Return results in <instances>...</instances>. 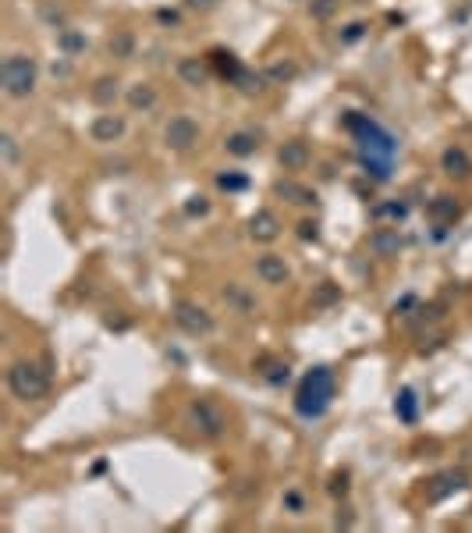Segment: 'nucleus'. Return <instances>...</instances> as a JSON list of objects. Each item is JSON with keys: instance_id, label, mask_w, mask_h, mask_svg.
<instances>
[{"instance_id": "1", "label": "nucleus", "mask_w": 472, "mask_h": 533, "mask_svg": "<svg viewBox=\"0 0 472 533\" xmlns=\"http://www.w3.org/2000/svg\"><path fill=\"white\" fill-rule=\"evenodd\" d=\"M334 392H338L334 374L327 370V366H316V370H309V374L302 377V384H298V392H295V413L305 416V420H320L327 409H331Z\"/></svg>"}, {"instance_id": "2", "label": "nucleus", "mask_w": 472, "mask_h": 533, "mask_svg": "<svg viewBox=\"0 0 472 533\" xmlns=\"http://www.w3.org/2000/svg\"><path fill=\"white\" fill-rule=\"evenodd\" d=\"M8 392L18 402H39V398H47V392H50V374L39 363H32V359H18V363H11V370H8Z\"/></svg>"}, {"instance_id": "3", "label": "nucleus", "mask_w": 472, "mask_h": 533, "mask_svg": "<svg viewBox=\"0 0 472 533\" xmlns=\"http://www.w3.org/2000/svg\"><path fill=\"white\" fill-rule=\"evenodd\" d=\"M36 78H39V68L29 54H11L4 57V65H0V86L11 100H25L36 93Z\"/></svg>"}, {"instance_id": "4", "label": "nucleus", "mask_w": 472, "mask_h": 533, "mask_svg": "<svg viewBox=\"0 0 472 533\" xmlns=\"http://www.w3.org/2000/svg\"><path fill=\"white\" fill-rule=\"evenodd\" d=\"M174 324L181 327L185 334H192V338H206V334H213V317L202 310L199 302H189V299H181V302H174Z\"/></svg>"}, {"instance_id": "5", "label": "nucleus", "mask_w": 472, "mask_h": 533, "mask_svg": "<svg viewBox=\"0 0 472 533\" xmlns=\"http://www.w3.org/2000/svg\"><path fill=\"white\" fill-rule=\"evenodd\" d=\"M189 416H192V423H196L199 434H202V438H210V441H217L224 430H228V416H224V413H220V405L210 402V398H196L192 409H189Z\"/></svg>"}, {"instance_id": "6", "label": "nucleus", "mask_w": 472, "mask_h": 533, "mask_svg": "<svg viewBox=\"0 0 472 533\" xmlns=\"http://www.w3.org/2000/svg\"><path fill=\"white\" fill-rule=\"evenodd\" d=\"M163 142H167V150H174V153H189L199 142V125L189 114H178L167 121V128H163Z\"/></svg>"}, {"instance_id": "7", "label": "nucleus", "mask_w": 472, "mask_h": 533, "mask_svg": "<svg viewBox=\"0 0 472 533\" xmlns=\"http://www.w3.org/2000/svg\"><path fill=\"white\" fill-rule=\"evenodd\" d=\"M465 484H469V480H465L462 469H444V473H437L434 480H426V501L437 505V501H444V498H451V495H458Z\"/></svg>"}, {"instance_id": "8", "label": "nucleus", "mask_w": 472, "mask_h": 533, "mask_svg": "<svg viewBox=\"0 0 472 533\" xmlns=\"http://www.w3.org/2000/svg\"><path fill=\"white\" fill-rule=\"evenodd\" d=\"M256 274H259L263 284H284L292 277V266L284 263V256H277V253H263L256 260Z\"/></svg>"}, {"instance_id": "9", "label": "nucleus", "mask_w": 472, "mask_h": 533, "mask_svg": "<svg viewBox=\"0 0 472 533\" xmlns=\"http://www.w3.org/2000/svg\"><path fill=\"white\" fill-rule=\"evenodd\" d=\"M281 235V220H277V214L274 210H256L252 217H249V238L252 242H274Z\"/></svg>"}, {"instance_id": "10", "label": "nucleus", "mask_w": 472, "mask_h": 533, "mask_svg": "<svg viewBox=\"0 0 472 533\" xmlns=\"http://www.w3.org/2000/svg\"><path fill=\"white\" fill-rule=\"evenodd\" d=\"M125 117L121 114H99V117H93V125H89V135H93V142H117L121 135H125Z\"/></svg>"}, {"instance_id": "11", "label": "nucleus", "mask_w": 472, "mask_h": 533, "mask_svg": "<svg viewBox=\"0 0 472 533\" xmlns=\"http://www.w3.org/2000/svg\"><path fill=\"white\" fill-rule=\"evenodd\" d=\"M440 171L447 174V178H469L472 174V157L462 150V146H447L444 153H440Z\"/></svg>"}, {"instance_id": "12", "label": "nucleus", "mask_w": 472, "mask_h": 533, "mask_svg": "<svg viewBox=\"0 0 472 533\" xmlns=\"http://www.w3.org/2000/svg\"><path fill=\"white\" fill-rule=\"evenodd\" d=\"M426 217L437 220V224H455L462 217V203L455 196H437L426 203Z\"/></svg>"}, {"instance_id": "13", "label": "nucleus", "mask_w": 472, "mask_h": 533, "mask_svg": "<svg viewBox=\"0 0 472 533\" xmlns=\"http://www.w3.org/2000/svg\"><path fill=\"white\" fill-rule=\"evenodd\" d=\"M277 160H281L284 171H302L305 163H309V146H305L302 139H288V142L277 150Z\"/></svg>"}, {"instance_id": "14", "label": "nucleus", "mask_w": 472, "mask_h": 533, "mask_svg": "<svg viewBox=\"0 0 472 533\" xmlns=\"http://www.w3.org/2000/svg\"><path fill=\"white\" fill-rule=\"evenodd\" d=\"M274 192L281 196V199H288V203H295V207H316V192L313 189H305V185H298V181H292V178H281L277 185H274Z\"/></svg>"}, {"instance_id": "15", "label": "nucleus", "mask_w": 472, "mask_h": 533, "mask_svg": "<svg viewBox=\"0 0 472 533\" xmlns=\"http://www.w3.org/2000/svg\"><path fill=\"white\" fill-rule=\"evenodd\" d=\"M224 150H228L231 157H238V160H245V157H252L256 150H259V135L256 132H231L228 139H224Z\"/></svg>"}, {"instance_id": "16", "label": "nucleus", "mask_w": 472, "mask_h": 533, "mask_svg": "<svg viewBox=\"0 0 472 533\" xmlns=\"http://www.w3.org/2000/svg\"><path fill=\"white\" fill-rule=\"evenodd\" d=\"M369 249H373L377 256H398V249H401L398 228H380V231H373V235H369Z\"/></svg>"}, {"instance_id": "17", "label": "nucleus", "mask_w": 472, "mask_h": 533, "mask_svg": "<svg viewBox=\"0 0 472 533\" xmlns=\"http://www.w3.org/2000/svg\"><path fill=\"white\" fill-rule=\"evenodd\" d=\"M178 78L185 82V86H206L210 71H206V65H202L199 57H181L178 60Z\"/></svg>"}, {"instance_id": "18", "label": "nucleus", "mask_w": 472, "mask_h": 533, "mask_svg": "<svg viewBox=\"0 0 472 533\" xmlns=\"http://www.w3.org/2000/svg\"><path fill=\"white\" fill-rule=\"evenodd\" d=\"M128 107L132 111H153L156 107V100H160V93H156V86H150V82H139V86H132L128 89Z\"/></svg>"}, {"instance_id": "19", "label": "nucleus", "mask_w": 472, "mask_h": 533, "mask_svg": "<svg viewBox=\"0 0 472 533\" xmlns=\"http://www.w3.org/2000/svg\"><path fill=\"white\" fill-rule=\"evenodd\" d=\"M89 96H93V104H99V107H114V100L121 96V82L110 78V75L96 78V86L89 89Z\"/></svg>"}, {"instance_id": "20", "label": "nucleus", "mask_w": 472, "mask_h": 533, "mask_svg": "<svg viewBox=\"0 0 472 533\" xmlns=\"http://www.w3.org/2000/svg\"><path fill=\"white\" fill-rule=\"evenodd\" d=\"M224 299H228V302L235 306V310H238V313H245V317H252V313H256V299H252L249 292H245L241 284H235V281L228 284V288H224Z\"/></svg>"}, {"instance_id": "21", "label": "nucleus", "mask_w": 472, "mask_h": 533, "mask_svg": "<svg viewBox=\"0 0 472 533\" xmlns=\"http://www.w3.org/2000/svg\"><path fill=\"white\" fill-rule=\"evenodd\" d=\"M394 413H398L405 423H416L419 402H416V392H412V387H401V395H398V402H394Z\"/></svg>"}, {"instance_id": "22", "label": "nucleus", "mask_w": 472, "mask_h": 533, "mask_svg": "<svg viewBox=\"0 0 472 533\" xmlns=\"http://www.w3.org/2000/svg\"><path fill=\"white\" fill-rule=\"evenodd\" d=\"M213 65H217V71L224 75V78H231V82H238L241 75H245V68L235 60V54H224V50H213Z\"/></svg>"}, {"instance_id": "23", "label": "nucleus", "mask_w": 472, "mask_h": 533, "mask_svg": "<svg viewBox=\"0 0 472 533\" xmlns=\"http://www.w3.org/2000/svg\"><path fill=\"white\" fill-rule=\"evenodd\" d=\"M338 8H341V0H313L309 14L316 18V22H331V18L338 14Z\"/></svg>"}, {"instance_id": "24", "label": "nucleus", "mask_w": 472, "mask_h": 533, "mask_svg": "<svg viewBox=\"0 0 472 533\" xmlns=\"http://www.w3.org/2000/svg\"><path fill=\"white\" fill-rule=\"evenodd\" d=\"M405 214H408L405 203H377V207H373V217L377 220H401Z\"/></svg>"}, {"instance_id": "25", "label": "nucleus", "mask_w": 472, "mask_h": 533, "mask_svg": "<svg viewBox=\"0 0 472 533\" xmlns=\"http://www.w3.org/2000/svg\"><path fill=\"white\" fill-rule=\"evenodd\" d=\"M110 54H114V57H132V54H135V36H132V32H117V36L110 39Z\"/></svg>"}, {"instance_id": "26", "label": "nucleus", "mask_w": 472, "mask_h": 533, "mask_svg": "<svg viewBox=\"0 0 472 533\" xmlns=\"http://www.w3.org/2000/svg\"><path fill=\"white\" fill-rule=\"evenodd\" d=\"M295 75H298V68L292 65V60H277V65L266 68V78H270V82H292Z\"/></svg>"}, {"instance_id": "27", "label": "nucleus", "mask_w": 472, "mask_h": 533, "mask_svg": "<svg viewBox=\"0 0 472 533\" xmlns=\"http://www.w3.org/2000/svg\"><path fill=\"white\" fill-rule=\"evenodd\" d=\"M266 366H270V370H259L266 381H270V384H284V381H288L292 377V370H288V363H277V359H266Z\"/></svg>"}, {"instance_id": "28", "label": "nucleus", "mask_w": 472, "mask_h": 533, "mask_svg": "<svg viewBox=\"0 0 472 533\" xmlns=\"http://www.w3.org/2000/svg\"><path fill=\"white\" fill-rule=\"evenodd\" d=\"M338 299H341V288H338V284H331V281H323L320 288H316V295H313V306H331Z\"/></svg>"}, {"instance_id": "29", "label": "nucleus", "mask_w": 472, "mask_h": 533, "mask_svg": "<svg viewBox=\"0 0 472 533\" xmlns=\"http://www.w3.org/2000/svg\"><path fill=\"white\" fill-rule=\"evenodd\" d=\"M0 157H4L8 168H14V163H18V142H14V135H11V132L0 135Z\"/></svg>"}, {"instance_id": "30", "label": "nucleus", "mask_w": 472, "mask_h": 533, "mask_svg": "<svg viewBox=\"0 0 472 533\" xmlns=\"http://www.w3.org/2000/svg\"><path fill=\"white\" fill-rule=\"evenodd\" d=\"M217 185L228 189V192H241L245 185H249V178L245 174H217Z\"/></svg>"}, {"instance_id": "31", "label": "nucleus", "mask_w": 472, "mask_h": 533, "mask_svg": "<svg viewBox=\"0 0 472 533\" xmlns=\"http://www.w3.org/2000/svg\"><path fill=\"white\" fill-rule=\"evenodd\" d=\"M185 214H189V217H202V214H210V199H206V196H192L189 203H185Z\"/></svg>"}, {"instance_id": "32", "label": "nucleus", "mask_w": 472, "mask_h": 533, "mask_svg": "<svg viewBox=\"0 0 472 533\" xmlns=\"http://www.w3.org/2000/svg\"><path fill=\"white\" fill-rule=\"evenodd\" d=\"M298 238H302V242H316V238H320V224H316V220H302V224H298Z\"/></svg>"}, {"instance_id": "33", "label": "nucleus", "mask_w": 472, "mask_h": 533, "mask_svg": "<svg viewBox=\"0 0 472 533\" xmlns=\"http://www.w3.org/2000/svg\"><path fill=\"white\" fill-rule=\"evenodd\" d=\"M284 508H292V516H298V512L305 508V501H302L298 490H284Z\"/></svg>"}, {"instance_id": "34", "label": "nucleus", "mask_w": 472, "mask_h": 533, "mask_svg": "<svg viewBox=\"0 0 472 533\" xmlns=\"http://www.w3.org/2000/svg\"><path fill=\"white\" fill-rule=\"evenodd\" d=\"M60 43H64V50H71V54L86 47V43H82V36H75V32H68V29L60 32Z\"/></svg>"}, {"instance_id": "35", "label": "nucleus", "mask_w": 472, "mask_h": 533, "mask_svg": "<svg viewBox=\"0 0 472 533\" xmlns=\"http://www.w3.org/2000/svg\"><path fill=\"white\" fill-rule=\"evenodd\" d=\"M331 495H334V498H344V495H348V477H344V473H338V477L331 480Z\"/></svg>"}, {"instance_id": "36", "label": "nucleus", "mask_w": 472, "mask_h": 533, "mask_svg": "<svg viewBox=\"0 0 472 533\" xmlns=\"http://www.w3.org/2000/svg\"><path fill=\"white\" fill-rule=\"evenodd\" d=\"M362 32H366V25H362V22H355V25H348V32H344L341 39H344V43H355V39H359Z\"/></svg>"}, {"instance_id": "37", "label": "nucleus", "mask_w": 472, "mask_h": 533, "mask_svg": "<svg viewBox=\"0 0 472 533\" xmlns=\"http://www.w3.org/2000/svg\"><path fill=\"white\" fill-rule=\"evenodd\" d=\"M220 4V0H189V8H196V11H213Z\"/></svg>"}, {"instance_id": "38", "label": "nucleus", "mask_w": 472, "mask_h": 533, "mask_svg": "<svg viewBox=\"0 0 472 533\" xmlns=\"http://www.w3.org/2000/svg\"><path fill=\"white\" fill-rule=\"evenodd\" d=\"M156 18H160V22H171V25H174V22H178V11H160Z\"/></svg>"}, {"instance_id": "39", "label": "nucleus", "mask_w": 472, "mask_h": 533, "mask_svg": "<svg viewBox=\"0 0 472 533\" xmlns=\"http://www.w3.org/2000/svg\"><path fill=\"white\" fill-rule=\"evenodd\" d=\"M462 459H465V462L472 466V444H465V448H462Z\"/></svg>"}]
</instances>
